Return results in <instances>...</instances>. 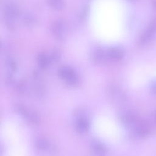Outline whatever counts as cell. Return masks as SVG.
I'll use <instances>...</instances> for the list:
<instances>
[{"mask_svg": "<svg viewBox=\"0 0 156 156\" xmlns=\"http://www.w3.org/2000/svg\"><path fill=\"white\" fill-rule=\"evenodd\" d=\"M51 32L53 35L57 39H63L67 33V26L64 21H55L51 26Z\"/></svg>", "mask_w": 156, "mask_h": 156, "instance_id": "1", "label": "cell"}, {"mask_svg": "<svg viewBox=\"0 0 156 156\" xmlns=\"http://www.w3.org/2000/svg\"><path fill=\"white\" fill-rule=\"evenodd\" d=\"M60 77L64 79L69 85H74L77 83V79L74 71L68 66H64L59 70Z\"/></svg>", "mask_w": 156, "mask_h": 156, "instance_id": "2", "label": "cell"}, {"mask_svg": "<svg viewBox=\"0 0 156 156\" xmlns=\"http://www.w3.org/2000/svg\"><path fill=\"white\" fill-rule=\"evenodd\" d=\"M4 12L5 16L8 20L15 19L20 13V10L18 7L13 3L9 2L5 5Z\"/></svg>", "mask_w": 156, "mask_h": 156, "instance_id": "3", "label": "cell"}, {"mask_svg": "<svg viewBox=\"0 0 156 156\" xmlns=\"http://www.w3.org/2000/svg\"><path fill=\"white\" fill-rule=\"evenodd\" d=\"M151 131L149 124L146 121H138L136 125V132L137 135L141 137L147 136Z\"/></svg>", "mask_w": 156, "mask_h": 156, "instance_id": "4", "label": "cell"}, {"mask_svg": "<svg viewBox=\"0 0 156 156\" xmlns=\"http://www.w3.org/2000/svg\"><path fill=\"white\" fill-rule=\"evenodd\" d=\"M124 55V50L120 48L114 47L110 48L107 52V55L112 60L117 61L121 60Z\"/></svg>", "mask_w": 156, "mask_h": 156, "instance_id": "5", "label": "cell"}, {"mask_svg": "<svg viewBox=\"0 0 156 156\" xmlns=\"http://www.w3.org/2000/svg\"><path fill=\"white\" fill-rule=\"evenodd\" d=\"M88 121L83 116H80L77 118L76 122V128L80 133H84L88 129Z\"/></svg>", "mask_w": 156, "mask_h": 156, "instance_id": "6", "label": "cell"}, {"mask_svg": "<svg viewBox=\"0 0 156 156\" xmlns=\"http://www.w3.org/2000/svg\"><path fill=\"white\" fill-rule=\"evenodd\" d=\"M156 32L154 30L152 29L151 27H148V29L146 30L144 33L141 35L140 38V44L144 45L146 43H147L152 38L153 35Z\"/></svg>", "mask_w": 156, "mask_h": 156, "instance_id": "7", "label": "cell"}, {"mask_svg": "<svg viewBox=\"0 0 156 156\" xmlns=\"http://www.w3.org/2000/svg\"><path fill=\"white\" fill-rule=\"evenodd\" d=\"M120 119L124 124L130 125L135 122V116L130 112H124L120 115Z\"/></svg>", "mask_w": 156, "mask_h": 156, "instance_id": "8", "label": "cell"}, {"mask_svg": "<svg viewBox=\"0 0 156 156\" xmlns=\"http://www.w3.org/2000/svg\"><path fill=\"white\" fill-rule=\"evenodd\" d=\"M37 61L39 66L43 69H45L49 66L50 59L46 54L42 52L38 54L37 57Z\"/></svg>", "mask_w": 156, "mask_h": 156, "instance_id": "9", "label": "cell"}, {"mask_svg": "<svg viewBox=\"0 0 156 156\" xmlns=\"http://www.w3.org/2000/svg\"><path fill=\"white\" fill-rule=\"evenodd\" d=\"M48 4L51 7L57 10L63 9L65 5L64 0H48Z\"/></svg>", "mask_w": 156, "mask_h": 156, "instance_id": "10", "label": "cell"}, {"mask_svg": "<svg viewBox=\"0 0 156 156\" xmlns=\"http://www.w3.org/2000/svg\"><path fill=\"white\" fill-rule=\"evenodd\" d=\"M105 57V53L104 51L101 49H97L93 52V58L95 62L98 63L102 62L104 60Z\"/></svg>", "mask_w": 156, "mask_h": 156, "instance_id": "11", "label": "cell"}, {"mask_svg": "<svg viewBox=\"0 0 156 156\" xmlns=\"http://www.w3.org/2000/svg\"><path fill=\"white\" fill-rule=\"evenodd\" d=\"M35 143L36 147L41 151H46L48 149V147H49V143L43 138H38L35 140Z\"/></svg>", "mask_w": 156, "mask_h": 156, "instance_id": "12", "label": "cell"}, {"mask_svg": "<svg viewBox=\"0 0 156 156\" xmlns=\"http://www.w3.org/2000/svg\"><path fill=\"white\" fill-rule=\"evenodd\" d=\"M92 147L93 150L97 154L102 155H104L105 152V147L102 143L98 141L93 142L92 144Z\"/></svg>", "mask_w": 156, "mask_h": 156, "instance_id": "13", "label": "cell"}, {"mask_svg": "<svg viewBox=\"0 0 156 156\" xmlns=\"http://www.w3.org/2000/svg\"><path fill=\"white\" fill-rule=\"evenodd\" d=\"M23 22L25 25L27 26H32L35 23V20L33 16L30 14H27L24 16Z\"/></svg>", "mask_w": 156, "mask_h": 156, "instance_id": "14", "label": "cell"}, {"mask_svg": "<svg viewBox=\"0 0 156 156\" xmlns=\"http://www.w3.org/2000/svg\"><path fill=\"white\" fill-rule=\"evenodd\" d=\"M8 65H9V67L11 69L15 70L16 68V64L13 60H9V63H8Z\"/></svg>", "mask_w": 156, "mask_h": 156, "instance_id": "15", "label": "cell"}, {"mask_svg": "<svg viewBox=\"0 0 156 156\" xmlns=\"http://www.w3.org/2000/svg\"><path fill=\"white\" fill-rule=\"evenodd\" d=\"M151 90L156 94V80H154L151 83Z\"/></svg>", "mask_w": 156, "mask_h": 156, "instance_id": "16", "label": "cell"}, {"mask_svg": "<svg viewBox=\"0 0 156 156\" xmlns=\"http://www.w3.org/2000/svg\"><path fill=\"white\" fill-rule=\"evenodd\" d=\"M59 57V53L57 51H53L52 53V58L53 60H57Z\"/></svg>", "mask_w": 156, "mask_h": 156, "instance_id": "17", "label": "cell"}, {"mask_svg": "<svg viewBox=\"0 0 156 156\" xmlns=\"http://www.w3.org/2000/svg\"><path fill=\"white\" fill-rule=\"evenodd\" d=\"M154 116H155V121H156V112H155V115H154Z\"/></svg>", "mask_w": 156, "mask_h": 156, "instance_id": "18", "label": "cell"}]
</instances>
